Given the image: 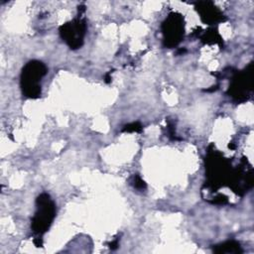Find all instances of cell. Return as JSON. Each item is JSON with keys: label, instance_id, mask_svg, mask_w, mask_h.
Instances as JSON below:
<instances>
[{"label": "cell", "instance_id": "obj_9", "mask_svg": "<svg viewBox=\"0 0 254 254\" xmlns=\"http://www.w3.org/2000/svg\"><path fill=\"white\" fill-rule=\"evenodd\" d=\"M122 131L123 132H141L142 125L139 122H132L130 124L125 125Z\"/></svg>", "mask_w": 254, "mask_h": 254}, {"label": "cell", "instance_id": "obj_5", "mask_svg": "<svg viewBox=\"0 0 254 254\" xmlns=\"http://www.w3.org/2000/svg\"><path fill=\"white\" fill-rule=\"evenodd\" d=\"M85 32H86L85 20L79 17L60 27V34L62 39L72 50L78 49L82 46Z\"/></svg>", "mask_w": 254, "mask_h": 254}, {"label": "cell", "instance_id": "obj_1", "mask_svg": "<svg viewBox=\"0 0 254 254\" xmlns=\"http://www.w3.org/2000/svg\"><path fill=\"white\" fill-rule=\"evenodd\" d=\"M47 71V66L40 61H30L25 64L21 72V88L26 97L35 99L41 96L39 81Z\"/></svg>", "mask_w": 254, "mask_h": 254}, {"label": "cell", "instance_id": "obj_10", "mask_svg": "<svg viewBox=\"0 0 254 254\" xmlns=\"http://www.w3.org/2000/svg\"><path fill=\"white\" fill-rule=\"evenodd\" d=\"M134 187L138 190H144L146 189V183L138 175H136L134 177Z\"/></svg>", "mask_w": 254, "mask_h": 254}, {"label": "cell", "instance_id": "obj_11", "mask_svg": "<svg viewBox=\"0 0 254 254\" xmlns=\"http://www.w3.org/2000/svg\"><path fill=\"white\" fill-rule=\"evenodd\" d=\"M108 245H109V248H110L111 250H115V249L118 247V241H117V240H115V241H113V242L109 243Z\"/></svg>", "mask_w": 254, "mask_h": 254}, {"label": "cell", "instance_id": "obj_3", "mask_svg": "<svg viewBox=\"0 0 254 254\" xmlns=\"http://www.w3.org/2000/svg\"><path fill=\"white\" fill-rule=\"evenodd\" d=\"M252 72L253 63H250L244 68V70L236 72L232 77V81L227 90V94L239 102L247 100L251 94L253 86Z\"/></svg>", "mask_w": 254, "mask_h": 254}, {"label": "cell", "instance_id": "obj_12", "mask_svg": "<svg viewBox=\"0 0 254 254\" xmlns=\"http://www.w3.org/2000/svg\"><path fill=\"white\" fill-rule=\"evenodd\" d=\"M111 81V76H110V73H107L106 75H105V82L106 83H109Z\"/></svg>", "mask_w": 254, "mask_h": 254}, {"label": "cell", "instance_id": "obj_6", "mask_svg": "<svg viewBox=\"0 0 254 254\" xmlns=\"http://www.w3.org/2000/svg\"><path fill=\"white\" fill-rule=\"evenodd\" d=\"M195 9L199 13L202 22L205 24H214L225 20L222 12L210 1L196 2Z\"/></svg>", "mask_w": 254, "mask_h": 254}, {"label": "cell", "instance_id": "obj_7", "mask_svg": "<svg viewBox=\"0 0 254 254\" xmlns=\"http://www.w3.org/2000/svg\"><path fill=\"white\" fill-rule=\"evenodd\" d=\"M213 252L217 254H224V253H234V254H241L243 250L240 244L235 240H228L221 244L215 245L213 247Z\"/></svg>", "mask_w": 254, "mask_h": 254}, {"label": "cell", "instance_id": "obj_8", "mask_svg": "<svg viewBox=\"0 0 254 254\" xmlns=\"http://www.w3.org/2000/svg\"><path fill=\"white\" fill-rule=\"evenodd\" d=\"M201 40L204 43H218L221 45V38L219 34L216 31H214V29L206 31L201 37Z\"/></svg>", "mask_w": 254, "mask_h": 254}, {"label": "cell", "instance_id": "obj_4", "mask_svg": "<svg viewBox=\"0 0 254 254\" xmlns=\"http://www.w3.org/2000/svg\"><path fill=\"white\" fill-rule=\"evenodd\" d=\"M184 31L183 16L176 12L170 13L162 24L165 47L174 48L178 46L184 37Z\"/></svg>", "mask_w": 254, "mask_h": 254}, {"label": "cell", "instance_id": "obj_2", "mask_svg": "<svg viewBox=\"0 0 254 254\" xmlns=\"http://www.w3.org/2000/svg\"><path fill=\"white\" fill-rule=\"evenodd\" d=\"M37 211L32 218V230L38 235L44 234L52 224L56 215V205L51 196L43 192L36 199Z\"/></svg>", "mask_w": 254, "mask_h": 254}]
</instances>
